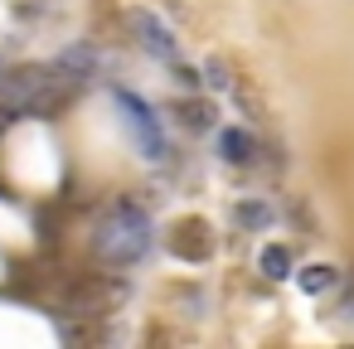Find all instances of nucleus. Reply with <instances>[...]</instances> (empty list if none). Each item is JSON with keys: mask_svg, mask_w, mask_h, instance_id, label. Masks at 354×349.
Returning a JSON list of instances; mask_svg holds the SVG:
<instances>
[{"mask_svg": "<svg viewBox=\"0 0 354 349\" xmlns=\"http://www.w3.org/2000/svg\"><path fill=\"white\" fill-rule=\"evenodd\" d=\"M257 267H262V276H272V281H281V276H291V247H281V243H272V247H262V257H257Z\"/></svg>", "mask_w": 354, "mask_h": 349, "instance_id": "8", "label": "nucleus"}, {"mask_svg": "<svg viewBox=\"0 0 354 349\" xmlns=\"http://www.w3.org/2000/svg\"><path fill=\"white\" fill-rule=\"evenodd\" d=\"M175 117H180L189 131H209V126H214V107H209L204 97H185V102H175Z\"/></svg>", "mask_w": 354, "mask_h": 349, "instance_id": "7", "label": "nucleus"}, {"mask_svg": "<svg viewBox=\"0 0 354 349\" xmlns=\"http://www.w3.org/2000/svg\"><path fill=\"white\" fill-rule=\"evenodd\" d=\"M218 151H223V160L228 165H243V170H257L262 165V155H272L252 131H243V126H233V131H223L218 136Z\"/></svg>", "mask_w": 354, "mask_h": 349, "instance_id": "5", "label": "nucleus"}, {"mask_svg": "<svg viewBox=\"0 0 354 349\" xmlns=\"http://www.w3.org/2000/svg\"><path fill=\"white\" fill-rule=\"evenodd\" d=\"M54 73L64 78V88L88 83V78L97 73V49H93V44H73V49H64V59L54 64Z\"/></svg>", "mask_w": 354, "mask_h": 349, "instance_id": "6", "label": "nucleus"}, {"mask_svg": "<svg viewBox=\"0 0 354 349\" xmlns=\"http://www.w3.org/2000/svg\"><path fill=\"white\" fill-rule=\"evenodd\" d=\"M233 218H238V223H248V228H262V223H272V209H267V204H257V199H248V204H238V209H233Z\"/></svg>", "mask_w": 354, "mask_h": 349, "instance_id": "10", "label": "nucleus"}, {"mask_svg": "<svg viewBox=\"0 0 354 349\" xmlns=\"http://www.w3.org/2000/svg\"><path fill=\"white\" fill-rule=\"evenodd\" d=\"M0 73H6V64H0Z\"/></svg>", "mask_w": 354, "mask_h": 349, "instance_id": "11", "label": "nucleus"}, {"mask_svg": "<svg viewBox=\"0 0 354 349\" xmlns=\"http://www.w3.org/2000/svg\"><path fill=\"white\" fill-rule=\"evenodd\" d=\"M335 286H339V272H335V267H320V262H315V267L301 272V291H306V296H325V291H335Z\"/></svg>", "mask_w": 354, "mask_h": 349, "instance_id": "9", "label": "nucleus"}, {"mask_svg": "<svg viewBox=\"0 0 354 349\" xmlns=\"http://www.w3.org/2000/svg\"><path fill=\"white\" fill-rule=\"evenodd\" d=\"M117 107L127 112V122H131V131H136V141L146 146V155L151 160H160V122H156V107L146 102V97H136V93H127V88H117Z\"/></svg>", "mask_w": 354, "mask_h": 349, "instance_id": "2", "label": "nucleus"}, {"mask_svg": "<svg viewBox=\"0 0 354 349\" xmlns=\"http://www.w3.org/2000/svg\"><path fill=\"white\" fill-rule=\"evenodd\" d=\"M131 30L141 35V49L146 54H156V59H165V64H175V35H170V25H160V15H151V10H131Z\"/></svg>", "mask_w": 354, "mask_h": 349, "instance_id": "3", "label": "nucleus"}, {"mask_svg": "<svg viewBox=\"0 0 354 349\" xmlns=\"http://www.w3.org/2000/svg\"><path fill=\"white\" fill-rule=\"evenodd\" d=\"M214 228L204 223V218H185V223H175V233H170V252L175 257H185V262H204L209 252H214V238H209Z\"/></svg>", "mask_w": 354, "mask_h": 349, "instance_id": "4", "label": "nucleus"}, {"mask_svg": "<svg viewBox=\"0 0 354 349\" xmlns=\"http://www.w3.org/2000/svg\"><path fill=\"white\" fill-rule=\"evenodd\" d=\"M151 243H156V223H151V214H146L136 199H117V204L102 214L97 233H93L97 257L112 262V267H136V262L151 252Z\"/></svg>", "mask_w": 354, "mask_h": 349, "instance_id": "1", "label": "nucleus"}]
</instances>
